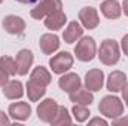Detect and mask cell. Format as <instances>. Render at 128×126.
Returning <instances> with one entry per match:
<instances>
[{"label":"cell","instance_id":"d6986e66","mask_svg":"<svg viewBox=\"0 0 128 126\" xmlns=\"http://www.w3.org/2000/svg\"><path fill=\"white\" fill-rule=\"evenodd\" d=\"M30 80L34 82V83H37V85H40V86H48L51 83V74H49V71L45 67L39 65V67H36L33 70L32 76H30Z\"/></svg>","mask_w":128,"mask_h":126},{"label":"cell","instance_id":"52a82bcc","mask_svg":"<svg viewBox=\"0 0 128 126\" xmlns=\"http://www.w3.org/2000/svg\"><path fill=\"white\" fill-rule=\"evenodd\" d=\"M79 19H80L82 25H84L85 28H88V30L96 28L97 25H98V22H100L97 10L94 7H90V6L80 9V12H79Z\"/></svg>","mask_w":128,"mask_h":126},{"label":"cell","instance_id":"4316f807","mask_svg":"<svg viewBox=\"0 0 128 126\" xmlns=\"http://www.w3.org/2000/svg\"><path fill=\"white\" fill-rule=\"evenodd\" d=\"M90 125H91V126H94V125H103V126H106V125H107V122H106V120H103V119H98V117H97V119H92V120L90 122Z\"/></svg>","mask_w":128,"mask_h":126},{"label":"cell","instance_id":"44dd1931","mask_svg":"<svg viewBox=\"0 0 128 126\" xmlns=\"http://www.w3.org/2000/svg\"><path fill=\"white\" fill-rule=\"evenodd\" d=\"M27 94H28V98H30V101H39L43 95H45V86H40V85H37V83H34V82H28L27 83Z\"/></svg>","mask_w":128,"mask_h":126},{"label":"cell","instance_id":"1f68e13d","mask_svg":"<svg viewBox=\"0 0 128 126\" xmlns=\"http://www.w3.org/2000/svg\"><path fill=\"white\" fill-rule=\"evenodd\" d=\"M16 1H20V3H26V4H30V3L37 1V0H16Z\"/></svg>","mask_w":128,"mask_h":126},{"label":"cell","instance_id":"8992f818","mask_svg":"<svg viewBox=\"0 0 128 126\" xmlns=\"http://www.w3.org/2000/svg\"><path fill=\"white\" fill-rule=\"evenodd\" d=\"M58 110V104L54 99H45L43 102H40V105L37 107V116L42 122L51 123V120L54 119V116L57 114Z\"/></svg>","mask_w":128,"mask_h":126},{"label":"cell","instance_id":"cb8c5ba5","mask_svg":"<svg viewBox=\"0 0 128 126\" xmlns=\"http://www.w3.org/2000/svg\"><path fill=\"white\" fill-rule=\"evenodd\" d=\"M90 114H91V113H90V110L86 108V105L76 104V105L73 107V116H74V119H76L78 122H85Z\"/></svg>","mask_w":128,"mask_h":126},{"label":"cell","instance_id":"4dcf8cb0","mask_svg":"<svg viewBox=\"0 0 128 126\" xmlns=\"http://www.w3.org/2000/svg\"><path fill=\"white\" fill-rule=\"evenodd\" d=\"M124 13L128 15V0H124Z\"/></svg>","mask_w":128,"mask_h":126},{"label":"cell","instance_id":"ffe728a7","mask_svg":"<svg viewBox=\"0 0 128 126\" xmlns=\"http://www.w3.org/2000/svg\"><path fill=\"white\" fill-rule=\"evenodd\" d=\"M3 94L6 98L9 99H16V98H21L24 91H22V83L21 82H16V80H12V82H8L4 86H3Z\"/></svg>","mask_w":128,"mask_h":126},{"label":"cell","instance_id":"ba28073f","mask_svg":"<svg viewBox=\"0 0 128 126\" xmlns=\"http://www.w3.org/2000/svg\"><path fill=\"white\" fill-rule=\"evenodd\" d=\"M104 83V74L101 70H90L85 76V86L88 91H100Z\"/></svg>","mask_w":128,"mask_h":126},{"label":"cell","instance_id":"9a60e30c","mask_svg":"<svg viewBox=\"0 0 128 126\" xmlns=\"http://www.w3.org/2000/svg\"><path fill=\"white\" fill-rule=\"evenodd\" d=\"M66 21H67V18H66V15H64L63 12L61 10H55V12H52V13H49L46 16L45 25H46V28L55 31V30H60L63 27L64 24H66Z\"/></svg>","mask_w":128,"mask_h":126},{"label":"cell","instance_id":"4fadbf2b","mask_svg":"<svg viewBox=\"0 0 128 126\" xmlns=\"http://www.w3.org/2000/svg\"><path fill=\"white\" fill-rule=\"evenodd\" d=\"M39 45H40V49H42L43 54L51 55L52 52H55V51L58 49L60 40H58V37H57L55 34H43V36L40 37Z\"/></svg>","mask_w":128,"mask_h":126},{"label":"cell","instance_id":"f546056e","mask_svg":"<svg viewBox=\"0 0 128 126\" xmlns=\"http://www.w3.org/2000/svg\"><path fill=\"white\" fill-rule=\"evenodd\" d=\"M122 95H124V101L127 102V105H128V83H125L124 88H122Z\"/></svg>","mask_w":128,"mask_h":126},{"label":"cell","instance_id":"7c38bea8","mask_svg":"<svg viewBox=\"0 0 128 126\" xmlns=\"http://www.w3.org/2000/svg\"><path fill=\"white\" fill-rule=\"evenodd\" d=\"M9 114L16 120H26L32 114V107L27 102H15L9 105Z\"/></svg>","mask_w":128,"mask_h":126},{"label":"cell","instance_id":"30bf717a","mask_svg":"<svg viewBox=\"0 0 128 126\" xmlns=\"http://www.w3.org/2000/svg\"><path fill=\"white\" fill-rule=\"evenodd\" d=\"M2 25H3V28L9 33V34H21V33L24 31V28H26L24 19L20 18V16H15V15L6 16L3 19Z\"/></svg>","mask_w":128,"mask_h":126},{"label":"cell","instance_id":"8fae6325","mask_svg":"<svg viewBox=\"0 0 128 126\" xmlns=\"http://www.w3.org/2000/svg\"><path fill=\"white\" fill-rule=\"evenodd\" d=\"M58 86L66 91V92H73L76 89L80 88V79L76 73H68V74H64L63 77L58 80Z\"/></svg>","mask_w":128,"mask_h":126},{"label":"cell","instance_id":"484cf974","mask_svg":"<svg viewBox=\"0 0 128 126\" xmlns=\"http://www.w3.org/2000/svg\"><path fill=\"white\" fill-rule=\"evenodd\" d=\"M121 46H122V51H124V54H125V55L128 57V34H127V36H124V37H122Z\"/></svg>","mask_w":128,"mask_h":126},{"label":"cell","instance_id":"7a4b0ae2","mask_svg":"<svg viewBox=\"0 0 128 126\" xmlns=\"http://www.w3.org/2000/svg\"><path fill=\"white\" fill-rule=\"evenodd\" d=\"M98 110L101 114H104L106 117H112V119H116L119 117L122 113H124V105L121 102V99L118 96H104L98 105Z\"/></svg>","mask_w":128,"mask_h":126},{"label":"cell","instance_id":"277c9868","mask_svg":"<svg viewBox=\"0 0 128 126\" xmlns=\"http://www.w3.org/2000/svg\"><path fill=\"white\" fill-rule=\"evenodd\" d=\"M61 7H63L61 0H43L32 10V16L34 19H43L49 13L55 10H61Z\"/></svg>","mask_w":128,"mask_h":126},{"label":"cell","instance_id":"d6a6232c","mask_svg":"<svg viewBox=\"0 0 128 126\" xmlns=\"http://www.w3.org/2000/svg\"><path fill=\"white\" fill-rule=\"evenodd\" d=\"M2 1H3V0H0V3H2Z\"/></svg>","mask_w":128,"mask_h":126},{"label":"cell","instance_id":"5b68a950","mask_svg":"<svg viewBox=\"0 0 128 126\" xmlns=\"http://www.w3.org/2000/svg\"><path fill=\"white\" fill-rule=\"evenodd\" d=\"M49 65H51V68H52L54 73L63 74L64 71H67V70L72 68V65H73V57L68 52H60L58 55H55V57L51 58Z\"/></svg>","mask_w":128,"mask_h":126},{"label":"cell","instance_id":"7402d4cb","mask_svg":"<svg viewBox=\"0 0 128 126\" xmlns=\"http://www.w3.org/2000/svg\"><path fill=\"white\" fill-rule=\"evenodd\" d=\"M51 123L52 125H70L72 123V119H70V116H68V111H67V108H64V107H58V110H57V114L54 116V119L51 120Z\"/></svg>","mask_w":128,"mask_h":126},{"label":"cell","instance_id":"603a6c76","mask_svg":"<svg viewBox=\"0 0 128 126\" xmlns=\"http://www.w3.org/2000/svg\"><path fill=\"white\" fill-rule=\"evenodd\" d=\"M0 68H3L9 76H14L16 73V63L10 57H2L0 58Z\"/></svg>","mask_w":128,"mask_h":126},{"label":"cell","instance_id":"ac0fdd59","mask_svg":"<svg viewBox=\"0 0 128 126\" xmlns=\"http://www.w3.org/2000/svg\"><path fill=\"white\" fill-rule=\"evenodd\" d=\"M82 27H80V24L79 22H76V21H73V22H70L68 24V27L64 30L63 33V39L66 43H73V42H76L80 36H82Z\"/></svg>","mask_w":128,"mask_h":126},{"label":"cell","instance_id":"2e32d148","mask_svg":"<svg viewBox=\"0 0 128 126\" xmlns=\"http://www.w3.org/2000/svg\"><path fill=\"white\" fill-rule=\"evenodd\" d=\"M101 12L109 19H116L121 16V6L116 0H106L101 4Z\"/></svg>","mask_w":128,"mask_h":126},{"label":"cell","instance_id":"6da1fadb","mask_svg":"<svg viewBox=\"0 0 128 126\" xmlns=\"http://www.w3.org/2000/svg\"><path fill=\"white\" fill-rule=\"evenodd\" d=\"M98 57L100 61L106 65H113L119 61V46L115 40H104L100 45V51H98Z\"/></svg>","mask_w":128,"mask_h":126},{"label":"cell","instance_id":"3957f363","mask_svg":"<svg viewBox=\"0 0 128 126\" xmlns=\"http://www.w3.org/2000/svg\"><path fill=\"white\" fill-rule=\"evenodd\" d=\"M96 52H97V46H96V42H94L92 37H82L80 42L74 48L76 58L84 61V63H88V61L94 60Z\"/></svg>","mask_w":128,"mask_h":126},{"label":"cell","instance_id":"e0dca14e","mask_svg":"<svg viewBox=\"0 0 128 126\" xmlns=\"http://www.w3.org/2000/svg\"><path fill=\"white\" fill-rule=\"evenodd\" d=\"M70 99L72 102L80 104V105H90L94 101V95L91 94L88 89H76L73 92H70Z\"/></svg>","mask_w":128,"mask_h":126},{"label":"cell","instance_id":"5bb4252c","mask_svg":"<svg viewBox=\"0 0 128 126\" xmlns=\"http://www.w3.org/2000/svg\"><path fill=\"white\" fill-rule=\"evenodd\" d=\"M125 83H127V76L122 71H113V73H110V76L107 79V89L112 92H119V91H122Z\"/></svg>","mask_w":128,"mask_h":126},{"label":"cell","instance_id":"83f0119b","mask_svg":"<svg viewBox=\"0 0 128 126\" xmlns=\"http://www.w3.org/2000/svg\"><path fill=\"white\" fill-rule=\"evenodd\" d=\"M0 125H9V119L3 111H0Z\"/></svg>","mask_w":128,"mask_h":126},{"label":"cell","instance_id":"9c48e42d","mask_svg":"<svg viewBox=\"0 0 128 126\" xmlns=\"http://www.w3.org/2000/svg\"><path fill=\"white\" fill-rule=\"evenodd\" d=\"M15 63H16V73L18 74H21V76L27 74L28 68L32 67V64H33V54L28 49H21L18 52V55H16Z\"/></svg>","mask_w":128,"mask_h":126},{"label":"cell","instance_id":"d4e9b609","mask_svg":"<svg viewBox=\"0 0 128 126\" xmlns=\"http://www.w3.org/2000/svg\"><path fill=\"white\" fill-rule=\"evenodd\" d=\"M8 79H9V74L3 68H0V86H4L8 83Z\"/></svg>","mask_w":128,"mask_h":126},{"label":"cell","instance_id":"f1b7e54d","mask_svg":"<svg viewBox=\"0 0 128 126\" xmlns=\"http://www.w3.org/2000/svg\"><path fill=\"white\" fill-rule=\"evenodd\" d=\"M115 126H121V125H128V117H124V119H118L113 122Z\"/></svg>","mask_w":128,"mask_h":126}]
</instances>
